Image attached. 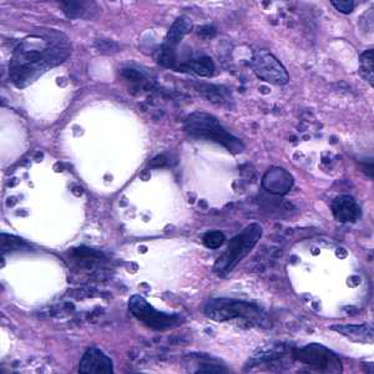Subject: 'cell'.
Returning <instances> with one entry per match:
<instances>
[{"mask_svg":"<svg viewBox=\"0 0 374 374\" xmlns=\"http://www.w3.org/2000/svg\"><path fill=\"white\" fill-rule=\"evenodd\" d=\"M262 186L267 193L283 196L293 186V176L283 167H271L262 178Z\"/></svg>","mask_w":374,"mask_h":374,"instance_id":"9c48e42d","label":"cell"},{"mask_svg":"<svg viewBox=\"0 0 374 374\" xmlns=\"http://www.w3.org/2000/svg\"><path fill=\"white\" fill-rule=\"evenodd\" d=\"M359 74L361 76L374 86V50L369 49L361 55L359 60Z\"/></svg>","mask_w":374,"mask_h":374,"instance_id":"5bb4252c","label":"cell"},{"mask_svg":"<svg viewBox=\"0 0 374 374\" xmlns=\"http://www.w3.org/2000/svg\"><path fill=\"white\" fill-rule=\"evenodd\" d=\"M84 3L81 1H62V9L64 14L70 19H78L84 14Z\"/></svg>","mask_w":374,"mask_h":374,"instance_id":"2e32d148","label":"cell"},{"mask_svg":"<svg viewBox=\"0 0 374 374\" xmlns=\"http://www.w3.org/2000/svg\"><path fill=\"white\" fill-rule=\"evenodd\" d=\"M183 129L187 135L193 139L213 141L216 144L224 146L226 150L232 152L234 155L241 154L244 150V144L239 137L232 135L230 131L226 130L217 118L213 115L203 111H195L188 115L185 120Z\"/></svg>","mask_w":374,"mask_h":374,"instance_id":"7a4b0ae2","label":"cell"},{"mask_svg":"<svg viewBox=\"0 0 374 374\" xmlns=\"http://www.w3.org/2000/svg\"><path fill=\"white\" fill-rule=\"evenodd\" d=\"M129 310L134 317L144 323L146 327L155 331H169L182 324L183 318L178 314H170L160 312L146 302L145 298L135 295L129 301Z\"/></svg>","mask_w":374,"mask_h":374,"instance_id":"5b68a950","label":"cell"},{"mask_svg":"<svg viewBox=\"0 0 374 374\" xmlns=\"http://www.w3.org/2000/svg\"><path fill=\"white\" fill-rule=\"evenodd\" d=\"M203 313L215 322H225L236 318L260 322L265 317L260 307L234 298H211L203 307Z\"/></svg>","mask_w":374,"mask_h":374,"instance_id":"277c9868","label":"cell"},{"mask_svg":"<svg viewBox=\"0 0 374 374\" xmlns=\"http://www.w3.org/2000/svg\"><path fill=\"white\" fill-rule=\"evenodd\" d=\"M227 370L218 366H212V364H203L201 366V368L198 369V373H226Z\"/></svg>","mask_w":374,"mask_h":374,"instance_id":"d6986e66","label":"cell"},{"mask_svg":"<svg viewBox=\"0 0 374 374\" xmlns=\"http://www.w3.org/2000/svg\"><path fill=\"white\" fill-rule=\"evenodd\" d=\"M79 373L81 374H113L114 364L111 359L96 347L89 348L79 366Z\"/></svg>","mask_w":374,"mask_h":374,"instance_id":"ba28073f","label":"cell"},{"mask_svg":"<svg viewBox=\"0 0 374 374\" xmlns=\"http://www.w3.org/2000/svg\"><path fill=\"white\" fill-rule=\"evenodd\" d=\"M332 212L339 222H356L361 217V208L351 196H339L332 203Z\"/></svg>","mask_w":374,"mask_h":374,"instance_id":"30bf717a","label":"cell"},{"mask_svg":"<svg viewBox=\"0 0 374 374\" xmlns=\"http://www.w3.org/2000/svg\"><path fill=\"white\" fill-rule=\"evenodd\" d=\"M262 236V227L260 224H251L242 230L239 234L234 236L230 239L227 249H225L224 254L220 256L213 270L220 275H226L234 270L246 256L249 255L256 244L260 241Z\"/></svg>","mask_w":374,"mask_h":374,"instance_id":"3957f363","label":"cell"},{"mask_svg":"<svg viewBox=\"0 0 374 374\" xmlns=\"http://www.w3.org/2000/svg\"><path fill=\"white\" fill-rule=\"evenodd\" d=\"M225 242V234L221 231H208L203 236V244L208 249H216L221 247Z\"/></svg>","mask_w":374,"mask_h":374,"instance_id":"e0dca14e","label":"cell"},{"mask_svg":"<svg viewBox=\"0 0 374 374\" xmlns=\"http://www.w3.org/2000/svg\"><path fill=\"white\" fill-rule=\"evenodd\" d=\"M185 68L198 76L210 78L215 72V64H213L212 59L208 55H198V57H191L186 62Z\"/></svg>","mask_w":374,"mask_h":374,"instance_id":"4fadbf2b","label":"cell"},{"mask_svg":"<svg viewBox=\"0 0 374 374\" xmlns=\"http://www.w3.org/2000/svg\"><path fill=\"white\" fill-rule=\"evenodd\" d=\"M191 30H193V21L188 16H183L177 18L167 33L165 42H162V47L176 52L177 45L181 42L183 37Z\"/></svg>","mask_w":374,"mask_h":374,"instance_id":"8fae6325","label":"cell"},{"mask_svg":"<svg viewBox=\"0 0 374 374\" xmlns=\"http://www.w3.org/2000/svg\"><path fill=\"white\" fill-rule=\"evenodd\" d=\"M69 55L70 42L59 31L47 30L28 35L16 47L11 57V83L18 88H26L45 72L65 62Z\"/></svg>","mask_w":374,"mask_h":374,"instance_id":"6da1fadb","label":"cell"},{"mask_svg":"<svg viewBox=\"0 0 374 374\" xmlns=\"http://www.w3.org/2000/svg\"><path fill=\"white\" fill-rule=\"evenodd\" d=\"M331 3L338 11H341L343 14L352 13L354 9V4H356L353 0H332Z\"/></svg>","mask_w":374,"mask_h":374,"instance_id":"ac0fdd59","label":"cell"},{"mask_svg":"<svg viewBox=\"0 0 374 374\" xmlns=\"http://www.w3.org/2000/svg\"><path fill=\"white\" fill-rule=\"evenodd\" d=\"M252 70L259 78L273 85H285L290 80V75L285 67L270 52L260 49L254 54Z\"/></svg>","mask_w":374,"mask_h":374,"instance_id":"52a82bcc","label":"cell"},{"mask_svg":"<svg viewBox=\"0 0 374 374\" xmlns=\"http://www.w3.org/2000/svg\"><path fill=\"white\" fill-rule=\"evenodd\" d=\"M26 249L24 241L18 237L9 236V234H1V255L6 254V251H18V249Z\"/></svg>","mask_w":374,"mask_h":374,"instance_id":"9a60e30c","label":"cell"},{"mask_svg":"<svg viewBox=\"0 0 374 374\" xmlns=\"http://www.w3.org/2000/svg\"><path fill=\"white\" fill-rule=\"evenodd\" d=\"M331 329L342 333L344 336H347L353 341H358V342H372V339H373V329L367 324H362V326H352V324L332 326Z\"/></svg>","mask_w":374,"mask_h":374,"instance_id":"7c38bea8","label":"cell"},{"mask_svg":"<svg viewBox=\"0 0 374 374\" xmlns=\"http://www.w3.org/2000/svg\"><path fill=\"white\" fill-rule=\"evenodd\" d=\"M295 358L317 372L342 373V362L338 358L337 354L317 343H312L303 348L297 349Z\"/></svg>","mask_w":374,"mask_h":374,"instance_id":"8992f818","label":"cell"}]
</instances>
